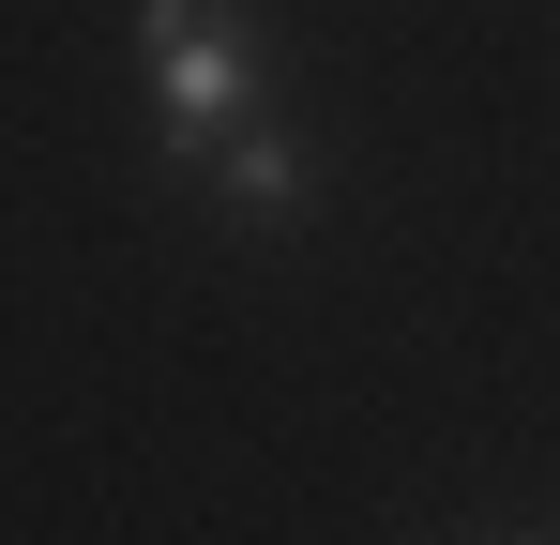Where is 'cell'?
I'll use <instances>...</instances> for the list:
<instances>
[{"instance_id": "6da1fadb", "label": "cell", "mask_w": 560, "mask_h": 545, "mask_svg": "<svg viewBox=\"0 0 560 545\" xmlns=\"http://www.w3.org/2000/svg\"><path fill=\"white\" fill-rule=\"evenodd\" d=\"M137 61H152V121H167V167L212 182V152L258 121V31L228 0H152L137 15Z\"/></svg>"}, {"instance_id": "7a4b0ae2", "label": "cell", "mask_w": 560, "mask_h": 545, "mask_svg": "<svg viewBox=\"0 0 560 545\" xmlns=\"http://www.w3.org/2000/svg\"><path fill=\"white\" fill-rule=\"evenodd\" d=\"M303 197H318V167L288 152L273 121H243V137L212 152V212H228V228H303Z\"/></svg>"}]
</instances>
